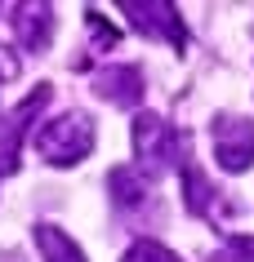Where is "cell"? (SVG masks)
Wrapping results in <instances>:
<instances>
[{
	"label": "cell",
	"mask_w": 254,
	"mask_h": 262,
	"mask_svg": "<svg viewBox=\"0 0 254 262\" xmlns=\"http://www.w3.org/2000/svg\"><path fill=\"white\" fill-rule=\"evenodd\" d=\"M36 151H41L45 165H58L67 169L76 160L94 151V120L85 116V111H63L58 120H49L45 129H36Z\"/></svg>",
	"instance_id": "cell-1"
},
{
	"label": "cell",
	"mask_w": 254,
	"mask_h": 262,
	"mask_svg": "<svg viewBox=\"0 0 254 262\" xmlns=\"http://www.w3.org/2000/svg\"><path fill=\"white\" fill-rule=\"evenodd\" d=\"M134 151H139L143 169H169L179 156L187 151V138L174 129L169 120H161V116H152V111H143L139 120H134Z\"/></svg>",
	"instance_id": "cell-2"
},
{
	"label": "cell",
	"mask_w": 254,
	"mask_h": 262,
	"mask_svg": "<svg viewBox=\"0 0 254 262\" xmlns=\"http://www.w3.org/2000/svg\"><path fill=\"white\" fill-rule=\"evenodd\" d=\"M214 134V160L227 173H245L254 165V120L245 116H219L210 124Z\"/></svg>",
	"instance_id": "cell-3"
},
{
	"label": "cell",
	"mask_w": 254,
	"mask_h": 262,
	"mask_svg": "<svg viewBox=\"0 0 254 262\" xmlns=\"http://www.w3.org/2000/svg\"><path fill=\"white\" fill-rule=\"evenodd\" d=\"M45 102H49V84H36V89L5 116V129H0V173H14L18 169V142L27 134V120L36 111H45Z\"/></svg>",
	"instance_id": "cell-4"
},
{
	"label": "cell",
	"mask_w": 254,
	"mask_h": 262,
	"mask_svg": "<svg viewBox=\"0 0 254 262\" xmlns=\"http://www.w3.org/2000/svg\"><path fill=\"white\" fill-rule=\"evenodd\" d=\"M121 14H125L129 23H134V31H143V36H165L174 49L187 45V27H183V18H179L174 5H139V0H125Z\"/></svg>",
	"instance_id": "cell-5"
},
{
	"label": "cell",
	"mask_w": 254,
	"mask_h": 262,
	"mask_svg": "<svg viewBox=\"0 0 254 262\" xmlns=\"http://www.w3.org/2000/svg\"><path fill=\"white\" fill-rule=\"evenodd\" d=\"M143 71L134 67V62H116V67H103L99 76H94V94L107 98L112 107H139L143 102Z\"/></svg>",
	"instance_id": "cell-6"
},
{
	"label": "cell",
	"mask_w": 254,
	"mask_h": 262,
	"mask_svg": "<svg viewBox=\"0 0 254 262\" xmlns=\"http://www.w3.org/2000/svg\"><path fill=\"white\" fill-rule=\"evenodd\" d=\"M9 14H14L9 27H14L18 45H23L27 54L49 49V40H54V9H49V5H14Z\"/></svg>",
	"instance_id": "cell-7"
},
{
	"label": "cell",
	"mask_w": 254,
	"mask_h": 262,
	"mask_svg": "<svg viewBox=\"0 0 254 262\" xmlns=\"http://www.w3.org/2000/svg\"><path fill=\"white\" fill-rule=\"evenodd\" d=\"M107 187H112V200H116L121 209H134V205H143V200L152 195V178H147V173H139V169H129V165L112 169Z\"/></svg>",
	"instance_id": "cell-8"
},
{
	"label": "cell",
	"mask_w": 254,
	"mask_h": 262,
	"mask_svg": "<svg viewBox=\"0 0 254 262\" xmlns=\"http://www.w3.org/2000/svg\"><path fill=\"white\" fill-rule=\"evenodd\" d=\"M36 249H41L45 262H85V253L76 249V240L71 235H63L58 227H36Z\"/></svg>",
	"instance_id": "cell-9"
},
{
	"label": "cell",
	"mask_w": 254,
	"mask_h": 262,
	"mask_svg": "<svg viewBox=\"0 0 254 262\" xmlns=\"http://www.w3.org/2000/svg\"><path fill=\"white\" fill-rule=\"evenodd\" d=\"M183 200H187V209H192L197 218H205L214 209V187L205 182V173H201L187 156H183Z\"/></svg>",
	"instance_id": "cell-10"
},
{
	"label": "cell",
	"mask_w": 254,
	"mask_h": 262,
	"mask_svg": "<svg viewBox=\"0 0 254 262\" xmlns=\"http://www.w3.org/2000/svg\"><path fill=\"white\" fill-rule=\"evenodd\" d=\"M85 23H89V31H94V54H112V45L121 40V31H116L107 18H99L94 9L85 14Z\"/></svg>",
	"instance_id": "cell-11"
},
{
	"label": "cell",
	"mask_w": 254,
	"mask_h": 262,
	"mask_svg": "<svg viewBox=\"0 0 254 262\" xmlns=\"http://www.w3.org/2000/svg\"><path fill=\"white\" fill-rule=\"evenodd\" d=\"M121 262H183V258H179V253H169L165 245H156V240H139V245L129 249Z\"/></svg>",
	"instance_id": "cell-12"
},
{
	"label": "cell",
	"mask_w": 254,
	"mask_h": 262,
	"mask_svg": "<svg viewBox=\"0 0 254 262\" xmlns=\"http://www.w3.org/2000/svg\"><path fill=\"white\" fill-rule=\"evenodd\" d=\"M18 54L14 49H5V45H0V84H9V80H18Z\"/></svg>",
	"instance_id": "cell-13"
}]
</instances>
